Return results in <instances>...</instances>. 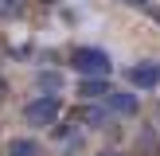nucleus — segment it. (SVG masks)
I'll return each instance as SVG.
<instances>
[{"instance_id":"9","label":"nucleus","mask_w":160,"mask_h":156,"mask_svg":"<svg viewBox=\"0 0 160 156\" xmlns=\"http://www.w3.org/2000/svg\"><path fill=\"white\" fill-rule=\"evenodd\" d=\"M23 0H0V16H16Z\"/></svg>"},{"instance_id":"6","label":"nucleus","mask_w":160,"mask_h":156,"mask_svg":"<svg viewBox=\"0 0 160 156\" xmlns=\"http://www.w3.org/2000/svg\"><path fill=\"white\" fill-rule=\"evenodd\" d=\"M109 90H113V86H106L102 78H86V82L78 86V94H82V98H106Z\"/></svg>"},{"instance_id":"12","label":"nucleus","mask_w":160,"mask_h":156,"mask_svg":"<svg viewBox=\"0 0 160 156\" xmlns=\"http://www.w3.org/2000/svg\"><path fill=\"white\" fill-rule=\"evenodd\" d=\"M0 86H4V82H0Z\"/></svg>"},{"instance_id":"11","label":"nucleus","mask_w":160,"mask_h":156,"mask_svg":"<svg viewBox=\"0 0 160 156\" xmlns=\"http://www.w3.org/2000/svg\"><path fill=\"white\" fill-rule=\"evenodd\" d=\"M0 101H4V86H0Z\"/></svg>"},{"instance_id":"1","label":"nucleus","mask_w":160,"mask_h":156,"mask_svg":"<svg viewBox=\"0 0 160 156\" xmlns=\"http://www.w3.org/2000/svg\"><path fill=\"white\" fill-rule=\"evenodd\" d=\"M70 62H74V70L86 74V78H106L109 70H113V59H109L102 47H74Z\"/></svg>"},{"instance_id":"8","label":"nucleus","mask_w":160,"mask_h":156,"mask_svg":"<svg viewBox=\"0 0 160 156\" xmlns=\"http://www.w3.org/2000/svg\"><path fill=\"white\" fill-rule=\"evenodd\" d=\"M78 117H82V121H90L94 129H102V121H106V113H102V109H82Z\"/></svg>"},{"instance_id":"5","label":"nucleus","mask_w":160,"mask_h":156,"mask_svg":"<svg viewBox=\"0 0 160 156\" xmlns=\"http://www.w3.org/2000/svg\"><path fill=\"white\" fill-rule=\"evenodd\" d=\"M43 148H39V140H28V137H16L8 140V156H39Z\"/></svg>"},{"instance_id":"3","label":"nucleus","mask_w":160,"mask_h":156,"mask_svg":"<svg viewBox=\"0 0 160 156\" xmlns=\"http://www.w3.org/2000/svg\"><path fill=\"white\" fill-rule=\"evenodd\" d=\"M102 101H106V109H109V113H121V117H133V113L141 109L137 94H129V90H109Z\"/></svg>"},{"instance_id":"2","label":"nucleus","mask_w":160,"mask_h":156,"mask_svg":"<svg viewBox=\"0 0 160 156\" xmlns=\"http://www.w3.org/2000/svg\"><path fill=\"white\" fill-rule=\"evenodd\" d=\"M62 113V101L55 98V94H39V98H31L28 105H23V121L35 125V129H47V125H55Z\"/></svg>"},{"instance_id":"10","label":"nucleus","mask_w":160,"mask_h":156,"mask_svg":"<svg viewBox=\"0 0 160 156\" xmlns=\"http://www.w3.org/2000/svg\"><path fill=\"white\" fill-rule=\"evenodd\" d=\"M98 156H121V152H109V148H106V152H98Z\"/></svg>"},{"instance_id":"4","label":"nucleus","mask_w":160,"mask_h":156,"mask_svg":"<svg viewBox=\"0 0 160 156\" xmlns=\"http://www.w3.org/2000/svg\"><path fill=\"white\" fill-rule=\"evenodd\" d=\"M129 82L141 86V90H156L160 86V62H137V66H129Z\"/></svg>"},{"instance_id":"7","label":"nucleus","mask_w":160,"mask_h":156,"mask_svg":"<svg viewBox=\"0 0 160 156\" xmlns=\"http://www.w3.org/2000/svg\"><path fill=\"white\" fill-rule=\"evenodd\" d=\"M35 82H39V86H51V90H59V82H62V78L55 74V70H39V74H35Z\"/></svg>"}]
</instances>
